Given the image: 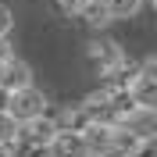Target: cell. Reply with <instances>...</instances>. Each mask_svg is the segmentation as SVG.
<instances>
[{"label":"cell","instance_id":"1","mask_svg":"<svg viewBox=\"0 0 157 157\" xmlns=\"http://www.w3.org/2000/svg\"><path fill=\"white\" fill-rule=\"evenodd\" d=\"M4 111H7L14 121H25V118H36V114H43V111H47V97H43V93L29 82V86H21V89H14V93H7Z\"/></svg>","mask_w":157,"mask_h":157},{"label":"cell","instance_id":"2","mask_svg":"<svg viewBox=\"0 0 157 157\" xmlns=\"http://www.w3.org/2000/svg\"><path fill=\"white\" fill-rule=\"evenodd\" d=\"M125 89H128V97H132V104H139V107H157V75H154V61H147L136 75H128Z\"/></svg>","mask_w":157,"mask_h":157},{"label":"cell","instance_id":"3","mask_svg":"<svg viewBox=\"0 0 157 157\" xmlns=\"http://www.w3.org/2000/svg\"><path fill=\"white\" fill-rule=\"evenodd\" d=\"M47 150L50 157H89L86 150V139H82V132H75V128H54V136L47 139Z\"/></svg>","mask_w":157,"mask_h":157},{"label":"cell","instance_id":"4","mask_svg":"<svg viewBox=\"0 0 157 157\" xmlns=\"http://www.w3.org/2000/svg\"><path fill=\"white\" fill-rule=\"evenodd\" d=\"M89 61H93V68H100V75H114V71L125 68V54L114 39H93L89 43Z\"/></svg>","mask_w":157,"mask_h":157},{"label":"cell","instance_id":"5","mask_svg":"<svg viewBox=\"0 0 157 157\" xmlns=\"http://www.w3.org/2000/svg\"><path fill=\"white\" fill-rule=\"evenodd\" d=\"M29 82H32V68L21 57L11 54V57L0 61V93H14V89L29 86Z\"/></svg>","mask_w":157,"mask_h":157},{"label":"cell","instance_id":"6","mask_svg":"<svg viewBox=\"0 0 157 157\" xmlns=\"http://www.w3.org/2000/svg\"><path fill=\"white\" fill-rule=\"evenodd\" d=\"M54 128H57V121H54V118L36 114V118L18 121V139H21V143H29V147H47V139L54 136Z\"/></svg>","mask_w":157,"mask_h":157},{"label":"cell","instance_id":"7","mask_svg":"<svg viewBox=\"0 0 157 157\" xmlns=\"http://www.w3.org/2000/svg\"><path fill=\"white\" fill-rule=\"evenodd\" d=\"M78 18L86 21V25H93V29H104V25H111V7L107 0H82V7H78Z\"/></svg>","mask_w":157,"mask_h":157},{"label":"cell","instance_id":"8","mask_svg":"<svg viewBox=\"0 0 157 157\" xmlns=\"http://www.w3.org/2000/svg\"><path fill=\"white\" fill-rule=\"evenodd\" d=\"M18 143V121L0 107V147H14Z\"/></svg>","mask_w":157,"mask_h":157},{"label":"cell","instance_id":"9","mask_svg":"<svg viewBox=\"0 0 157 157\" xmlns=\"http://www.w3.org/2000/svg\"><path fill=\"white\" fill-rule=\"evenodd\" d=\"M86 125H89V114H86V107H82V104L68 107V111H64V118H61V128H75V132H82Z\"/></svg>","mask_w":157,"mask_h":157},{"label":"cell","instance_id":"10","mask_svg":"<svg viewBox=\"0 0 157 157\" xmlns=\"http://www.w3.org/2000/svg\"><path fill=\"white\" fill-rule=\"evenodd\" d=\"M107 7H111V18H136L143 0H107Z\"/></svg>","mask_w":157,"mask_h":157},{"label":"cell","instance_id":"11","mask_svg":"<svg viewBox=\"0 0 157 157\" xmlns=\"http://www.w3.org/2000/svg\"><path fill=\"white\" fill-rule=\"evenodd\" d=\"M11 25H14V14H11V11L0 4V36H7V32H11Z\"/></svg>","mask_w":157,"mask_h":157},{"label":"cell","instance_id":"12","mask_svg":"<svg viewBox=\"0 0 157 157\" xmlns=\"http://www.w3.org/2000/svg\"><path fill=\"white\" fill-rule=\"evenodd\" d=\"M57 7L64 11V14H78V7H82V0H57Z\"/></svg>","mask_w":157,"mask_h":157},{"label":"cell","instance_id":"13","mask_svg":"<svg viewBox=\"0 0 157 157\" xmlns=\"http://www.w3.org/2000/svg\"><path fill=\"white\" fill-rule=\"evenodd\" d=\"M125 157H154V154H150V139H143V143H139L132 154H125Z\"/></svg>","mask_w":157,"mask_h":157},{"label":"cell","instance_id":"14","mask_svg":"<svg viewBox=\"0 0 157 157\" xmlns=\"http://www.w3.org/2000/svg\"><path fill=\"white\" fill-rule=\"evenodd\" d=\"M4 57H11V43H7V36H0V61Z\"/></svg>","mask_w":157,"mask_h":157},{"label":"cell","instance_id":"15","mask_svg":"<svg viewBox=\"0 0 157 157\" xmlns=\"http://www.w3.org/2000/svg\"><path fill=\"white\" fill-rule=\"evenodd\" d=\"M0 157H11V147H0Z\"/></svg>","mask_w":157,"mask_h":157}]
</instances>
